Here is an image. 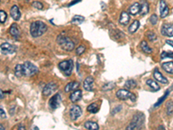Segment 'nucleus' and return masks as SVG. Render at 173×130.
<instances>
[{
  "label": "nucleus",
  "instance_id": "1",
  "mask_svg": "<svg viewBox=\"0 0 173 130\" xmlns=\"http://www.w3.org/2000/svg\"><path fill=\"white\" fill-rule=\"evenodd\" d=\"M47 29H48V26L45 23L42 21H35L30 24L29 32H30V35L36 38L43 36L47 31Z\"/></svg>",
  "mask_w": 173,
  "mask_h": 130
},
{
  "label": "nucleus",
  "instance_id": "2",
  "mask_svg": "<svg viewBox=\"0 0 173 130\" xmlns=\"http://www.w3.org/2000/svg\"><path fill=\"white\" fill-rule=\"evenodd\" d=\"M21 72L23 76H32L39 72L38 68L30 62H25L21 64Z\"/></svg>",
  "mask_w": 173,
  "mask_h": 130
},
{
  "label": "nucleus",
  "instance_id": "3",
  "mask_svg": "<svg viewBox=\"0 0 173 130\" xmlns=\"http://www.w3.org/2000/svg\"><path fill=\"white\" fill-rule=\"evenodd\" d=\"M57 43L62 47V50L66 51H72L75 49V43L67 37L60 35L57 37Z\"/></svg>",
  "mask_w": 173,
  "mask_h": 130
},
{
  "label": "nucleus",
  "instance_id": "4",
  "mask_svg": "<svg viewBox=\"0 0 173 130\" xmlns=\"http://www.w3.org/2000/svg\"><path fill=\"white\" fill-rule=\"evenodd\" d=\"M144 120L145 116L143 114H137L136 116H133L132 120L131 121L130 124L126 127V130H135L136 128L140 129L144 123Z\"/></svg>",
  "mask_w": 173,
  "mask_h": 130
},
{
  "label": "nucleus",
  "instance_id": "5",
  "mask_svg": "<svg viewBox=\"0 0 173 130\" xmlns=\"http://www.w3.org/2000/svg\"><path fill=\"white\" fill-rule=\"evenodd\" d=\"M58 68L64 73L65 76H69L72 74V72H73L74 62H73V60H71V59L66 60V61H62V62H59Z\"/></svg>",
  "mask_w": 173,
  "mask_h": 130
},
{
  "label": "nucleus",
  "instance_id": "6",
  "mask_svg": "<svg viewBox=\"0 0 173 130\" xmlns=\"http://www.w3.org/2000/svg\"><path fill=\"white\" fill-rule=\"evenodd\" d=\"M116 96L119 100L122 101H126V100H131L132 102L136 101V95L129 91L128 89H119L116 93Z\"/></svg>",
  "mask_w": 173,
  "mask_h": 130
},
{
  "label": "nucleus",
  "instance_id": "7",
  "mask_svg": "<svg viewBox=\"0 0 173 130\" xmlns=\"http://www.w3.org/2000/svg\"><path fill=\"white\" fill-rule=\"evenodd\" d=\"M58 89V85L55 82H50L48 84H46L43 89V94L45 96L50 95L52 93H54L56 89Z\"/></svg>",
  "mask_w": 173,
  "mask_h": 130
},
{
  "label": "nucleus",
  "instance_id": "8",
  "mask_svg": "<svg viewBox=\"0 0 173 130\" xmlns=\"http://www.w3.org/2000/svg\"><path fill=\"white\" fill-rule=\"evenodd\" d=\"M82 114V110L80 106L78 105H73L69 110V115H70V117L72 119V121H75L77 120Z\"/></svg>",
  "mask_w": 173,
  "mask_h": 130
},
{
  "label": "nucleus",
  "instance_id": "9",
  "mask_svg": "<svg viewBox=\"0 0 173 130\" xmlns=\"http://www.w3.org/2000/svg\"><path fill=\"white\" fill-rule=\"evenodd\" d=\"M0 48H1L2 52L4 54H14L16 51V47L15 45H12L9 43H3L1 45H0Z\"/></svg>",
  "mask_w": 173,
  "mask_h": 130
},
{
  "label": "nucleus",
  "instance_id": "10",
  "mask_svg": "<svg viewBox=\"0 0 173 130\" xmlns=\"http://www.w3.org/2000/svg\"><path fill=\"white\" fill-rule=\"evenodd\" d=\"M49 107L52 109H56L60 107L61 105V95L60 94H56L50 98L48 102Z\"/></svg>",
  "mask_w": 173,
  "mask_h": 130
},
{
  "label": "nucleus",
  "instance_id": "11",
  "mask_svg": "<svg viewBox=\"0 0 173 130\" xmlns=\"http://www.w3.org/2000/svg\"><path fill=\"white\" fill-rule=\"evenodd\" d=\"M161 34L165 37H172L173 36V25L172 24H164L161 28Z\"/></svg>",
  "mask_w": 173,
  "mask_h": 130
},
{
  "label": "nucleus",
  "instance_id": "12",
  "mask_svg": "<svg viewBox=\"0 0 173 130\" xmlns=\"http://www.w3.org/2000/svg\"><path fill=\"white\" fill-rule=\"evenodd\" d=\"M153 76H154V78L156 79V81H157V82H159V83H163V84H167V83H169L168 79H167L165 76H164L163 74H162L161 72H159V70L158 69H156V70H154V72H153Z\"/></svg>",
  "mask_w": 173,
  "mask_h": 130
},
{
  "label": "nucleus",
  "instance_id": "13",
  "mask_svg": "<svg viewBox=\"0 0 173 130\" xmlns=\"http://www.w3.org/2000/svg\"><path fill=\"white\" fill-rule=\"evenodd\" d=\"M94 78L92 76H88L83 82V88L84 89H86L87 91H93L94 90Z\"/></svg>",
  "mask_w": 173,
  "mask_h": 130
},
{
  "label": "nucleus",
  "instance_id": "14",
  "mask_svg": "<svg viewBox=\"0 0 173 130\" xmlns=\"http://www.w3.org/2000/svg\"><path fill=\"white\" fill-rule=\"evenodd\" d=\"M10 34L15 37V38H19L21 36V29L16 24H12L10 28Z\"/></svg>",
  "mask_w": 173,
  "mask_h": 130
},
{
  "label": "nucleus",
  "instance_id": "15",
  "mask_svg": "<svg viewBox=\"0 0 173 130\" xmlns=\"http://www.w3.org/2000/svg\"><path fill=\"white\" fill-rule=\"evenodd\" d=\"M82 98V91L81 89H75L69 95V99L72 102H77Z\"/></svg>",
  "mask_w": 173,
  "mask_h": 130
},
{
  "label": "nucleus",
  "instance_id": "16",
  "mask_svg": "<svg viewBox=\"0 0 173 130\" xmlns=\"http://www.w3.org/2000/svg\"><path fill=\"white\" fill-rule=\"evenodd\" d=\"M159 8H160V17L162 18H166L167 16L169 15V8L166 5V3L164 1V0H160V4H159Z\"/></svg>",
  "mask_w": 173,
  "mask_h": 130
},
{
  "label": "nucleus",
  "instance_id": "17",
  "mask_svg": "<svg viewBox=\"0 0 173 130\" xmlns=\"http://www.w3.org/2000/svg\"><path fill=\"white\" fill-rule=\"evenodd\" d=\"M131 17L130 15L128 14V12L126 11H122L119 16V23L121 25H127L128 23L130 22Z\"/></svg>",
  "mask_w": 173,
  "mask_h": 130
},
{
  "label": "nucleus",
  "instance_id": "18",
  "mask_svg": "<svg viewBox=\"0 0 173 130\" xmlns=\"http://www.w3.org/2000/svg\"><path fill=\"white\" fill-rule=\"evenodd\" d=\"M10 16L15 21H18L21 18V11L17 5H13L10 9Z\"/></svg>",
  "mask_w": 173,
  "mask_h": 130
},
{
  "label": "nucleus",
  "instance_id": "19",
  "mask_svg": "<svg viewBox=\"0 0 173 130\" xmlns=\"http://www.w3.org/2000/svg\"><path fill=\"white\" fill-rule=\"evenodd\" d=\"M80 86V83L78 82H70L69 83H67L65 87V92L68 93V92H72L75 89H78Z\"/></svg>",
  "mask_w": 173,
  "mask_h": 130
},
{
  "label": "nucleus",
  "instance_id": "20",
  "mask_svg": "<svg viewBox=\"0 0 173 130\" xmlns=\"http://www.w3.org/2000/svg\"><path fill=\"white\" fill-rule=\"evenodd\" d=\"M150 11V6H149V4L145 1V0H143L142 1V4L140 5V13L142 15V16H145Z\"/></svg>",
  "mask_w": 173,
  "mask_h": 130
},
{
  "label": "nucleus",
  "instance_id": "21",
  "mask_svg": "<svg viewBox=\"0 0 173 130\" xmlns=\"http://www.w3.org/2000/svg\"><path fill=\"white\" fill-rule=\"evenodd\" d=\"M140 5L138 3H135L133 5H132L129 9H128V14H131L132 16L137 15L138 13H140Z\"/></svg>",
  "mask_w": 173,
  "mask_h": 130
},
{
  "label": "nucleus",
  "instance_id": "22",
  "mask_svg": "<svg viewBox=\"0 0 173 130\" xmlns=\"http://www.w3.org/2000/svg\"><path fill=\"white\" fill-rule=\"evenodd\" d=\"M162 68H163V70H164L165 72H167V73L172 75V74H173V62L170 61V62H164V63L162 64Z\"/></svg>",
  "mask_w": 173,
  "mask_h": 130
},
{
  "label": "nucleus",
  "instance_id": "23",
  "mask_svg": "<svg viewBox=\"0 0 173 130\" xmlns=\"http://www.w3.org/2000/svg\"><path fill=\"white\" fill-rule=\"evenodd\" d=\"M84 127L88 130H99V125L96 122L92 121H86L84 124Z\"/></svg>",
  "mask_w": 173,
  "mask_h": 130
},
{
  "label": "nucleus",
  "instance_id": "24",
  "mask_svg": "<svg viewBox=\"0 0 173 130\" xmlns=\"http://www.w3.org/2000/svg\"><path fill=\"white\" fill-rule=\"evenodd\" d=\"M146 84L149 86V88H151L152 90H154V91H158V90H159L160 89V87H159V85L157 83V82H156V81H154V80H151V79H148L147 81H146Z\"/></svg>",
  "mask_w": 173,
  "mask_h": 130
},
{
  "label": "nucleus",
  "instance_id": "25",
  "mask_svg": "<svg viewBox=\"0 0 173 130\" xmlns=\"http://www.w3.org/2000/svg\"><path fill=\"white\" fill-rule=\"evenodd\" d=\"M140 21H138V20H135L133 21L132 24H131V25L129 26L128 28V31L130 32V33H134V32H136L138 30V29L140 28Z\"/></svg>",
  "mask_w": 173,
  "mask_h": 130
},
{
  "label": "nucleus",
  "instance_id": "26",
  "mask_svg": "<svg viewBox=\"0 0 173 130\" xmlns=\"http://www.w3.org/2000/svg\"><path fill=\"white\" fill-rule=\"evenodd\" d=\"M140 47L142 49V51L146 53V54H151L152 53V50H151V48L147 44V42L146 41H142L140 43Z\"/></svg>",
  "mask_w": 173,
  "mask_h": 130
},
{
  "label": "nucleus",
  "instance_id": "27",
  "mask_svg": "<svg viewBox=\"0 0 173 130\" xmlns=\"http://www.w3.org/2000/svg\"><path fill=\"white\" fill-rule=\"evenodd\" d=\"M136 86H137V82L132 79H130L125 83V87L128 89H132L136 88Z\"/></svg>",
  "mask_w": 173,
  "mask_h": 130
},
{
  "label": "nucleus",
  "instance_id": "28",
  "mask_svg": "<svg viewBox=\"0 0 173 130\" xmlns=\"http://www.w3.org/2000/svg\"><path fill=\"white\" fill-rule=\"evenodd\" d=\"M84 20H85V18L82 17V16L75 15V17L73 18V19H72V24H80L83 23Z\"/></svg>",
  "mask_w": 173,
  "mask_h": 130
},
{
  "label": "nucleus",
  "instance_id": "29",
  "mask_svg": "<svg viewBox=\"0 0 173 130\" xmlns=\"http://www.w3.org/2000/svg\"><path fill=\"white\" fill-rule=\"evenodd\" d=\"M87 110H88V112H90V113H92V114H95V113H97L99 111V108H98L96 103H91L90 105H88Z\"/></svg>",
  "mask_w": 173,
  "mask_h": 130
},
{
  "label": "nucleus",
  "instance_id": "30",
  "mask_svg": "<svg viewBox=\"0 0 173 130\" xmlns=\"http://www.w3.org/2000/svg\"><path fill=\"white\" fill-rule=\"evenodd\" d=\"M169 92H170V90H167L166 92H165V94L161 97V98H159V100L155 103V105H154V107L155 108H157V107H159V105H161L162 103H163V102L167 98V96H168V95H169Z\"/></svg>",
  "mask_w": 173,
  "mask_h": 130
},
{
  "label": "nucleus",
  "instance_id": "31",
  "mask_svg": "<svg viewBox=\"0 0 173 130\" xmlns=\"http://www.w3.org/2000/svg\"><path fill=\"white\" fill-rule=\"evenodd\" d=\"M115 87V83L113 82H110L108 83H106L105 85L102 86V90L103 91H108V90H112L113 88Z\"/></svg>",
  "mask_w": 173,
  "mask_h": 130
},
{
  "label": "nucleus",
  "instance_id": "32",
  "mask_svg": "<svg viewBox=\"0 0 173 130\" xmlns=\"http://www.w3.org/2000/svg\"><path fill=\"white\" fill-rule=\"evenodd\" d=\"M146 37H147L148 39H149L150 41H151V42H154V41L157 40V35H156L154 32L151 31V30H149V31L146 32Z\"/></svg>",
  "mask_w": 173,
  "mask_h": 130
},
{
  "label": "nucleus",
  "instance_id": "33",
  "mask_svg": "<svg viewBox=\"0 0 173 130\" xmlns=\"http://www.w3.org/2000/svg\"><path fill=\"white\" fill-rule=\"evenodd\" d=\"M172 107H173V102L170 101L166 105V113L168 116H172V108H173Z\"/></svg>",
  "mask_w": 173,
  "mask_h": 130
},
{
  "label": "nucleus",
  "instance_id": "34",
  "mask_svg": "<svg viewBox=\"0 0 173 130\" xmlns=\"http://www.w3.org/2000/svg\"><path fill=\"white\" fill-rule=\"evenodd\" d=\"M7 19V14L5 11L0 10V23L4 24Z\"/></svg>",
  "mask_w": 173,
  "mask_h": 130
},
{
  "label": "nucleus",
  "instance_id": "35",
  "mask_svg": "<svg viewBox=\"0 0 173 130\" xmlns=\"http://www.w3.org/2000/svg\"><path fill=\"white\" fill-rule=\"evenodd\" d=\"M173 56V53L172 51H163V53L161 54V58L162 59H165V58H172Z\"/></svg>",
  "mask_w": 173,
  "mask_h": 130
},
{
  "label": "nucleus",
  "instance_id": "36",
  "mask_svg": "<svg viewBox=\"0 0 173 130\" xmlns=\"http://www.w3.org/2000/svg\"><path fill=\"white\" fill-rule=\"evenodd\" d=\"M86 51V47L84 45H80L77 49H76V55L77 56H81Z\"/></svg>",
  "mask_w": 173,
  "mask_h": 130
},
{
  "label": "nucleus",
  "instance_id": "37",
  "mask_svg": "<svg viewBox=\"0 0 173 130\" xmlns=\"http://www.w3.org/2000/svg\"><path fill=\"white\" fill-rule=\"evenodd\" d=\"M150 22H151V24L152 25L157 24V23H158V16L156 14H152L151 16V18H150Z\"/></svg>",
  "mask_w": 173,
  "mask_h": 130
},
{
  "label": "nucleus",
  "instance_id": "38",
  "mask_svg": "<svg viewBox=\"0 0 173 130\" xmlns=\"http://www.w3.org/2000/svg\"><path fill=\"white\" fill-rule=\"evenodd\" d=\"M32 6H33L34 8H36V9H38V10H43V4H42L41 2H39V1H35V2H33V3H32Z\"/></svg>",
  "mask_w": 173,
  "mask_h": 130
},
{
  "label": "nucleus",
  "instance_id": "39",
  "mask_svg": "<svg viewBox=\"0 0 173 130\" xmlns=\"http://www.w3.org/2000/svg\"><path fill=\"white\" fill-rule=\"evenodd\" d=\"M113 38H121L124 37V34L122 33V32H120L119 30H114V35L113 36Z\"/></svg>",
  "mask_w": 173,
  "mask_h": 130
},
{
  "label": "nucleus",
  "instance_id": "40",
  "mask_svg": "<svg viewBox=\"0 0 173 130\" xmlns=\"http://www.w3.org/2000/svg\"><path fill=\"white\" fill-rule=\"evenodd\" d=\"M121 108H121V106H117V107L115 108V109H113V110L112 111V114H113V115H115L117 112H119V111L121 110Z\"/></svg>",
  "mask_w": 173,
  "mask_h": 130
},
{
  "label": "nucleus",
  "instance_id": "41",
  "mask_svg": "<svg viewBox=\"0 0 173 130\" xmlns=\"http://www.w3.org/2000/svg\"><path fill=\"white\" fill-rule=\"evenodd\" d=\"M0 116L2 118H6V114L4 111V109H2V108H0Z\"/></svg>",
  "mask_w": 173,
  "mask_h": 130
},
{
  "label": "nucleus",
  "instance_id": "42",
  "mask_svg": "<svg viewBox=\"0 0 173 130\" xmlns=\"http://www.w3.org/2000/svg\"><path fill=\"white\" fill-rule=\"evenodd\" d=\"M4 97H5V94L2 91V89H0V99H3Z\"/></svg>",
  "mask_w": 173,
  "mask_h": 130
},
{
  "label": "nucleus",
  "instance_id": "43",
  "mask_svg": "<svg viewBox=\"0 0 173 130\" xmlns=\"http://www.w3.org/2000/svg\"><path fill=\"white\" fill-rule=\"evenodd\" d=\"M166 43L169 44V45H170L171 47L173 46V42H172V40H166Z\"/></svg>",
  "mask_w": 173,
  "mask_h": 130
},
{
  "label": "nucleus",
  "instance_id": "44",
  "mask_svg": "<svg viewBox=\"0 0 173 130\" xmlns=\"http://www.w3.org/2000/svg\"><path fill=\"white\" fill-rule=\"evenodd\" d=\"M80 1H81V0H75V1H73L71 4H69L68 6H71L72 5H75V4H77V2H80Z\"/></svg>",
  "mask_w": 173,
  "mask_h": 130
},
{
  "label": "nucleus",
  "instance_id": "45",
  "mask_svg": "<svg viewBox=\"0 0 173 130\" xmlns=\"http://www.w3.org/2000/svg\"><path fill=\"white\" fill-rule=\"evenodd\" d=\"M17 130H25V127L23 126V125H20L19 127H18V129H17Z\"/></svg>",
  "mask_w": 173,
  "mask_h": 130
},
{
  "label": "nucleus",
  "instance_id": "46",
  "mask_svg": "<svg viewBox=\"0 0 173 130\" xmlns=\"http://www.w3.org/2000/svg\"><path fill=\"white\" fill-rule=\"evenodd\" d=\"M0 130H5V127L3 124L0 123Z\"/></svg>",
  "mask_w": 173,
  "mask_h": 130
},
{
  "label": "nucleus",
  "instance_id": "47",
  "mask_svg": "<svg viewBox=\"0 0 173 130\" xmlns=\"http://www.w3.org/2000/svg\"><path fill=\"white\" fill-rule=\"evenodd\" d=\"M158 130H165V128H164V126H159V127H158Z\"/></svg>",
  "mask_w": 173,
  "mask_h": 130
},
{
  "label": "nucleus",
  "instance_id": "48",
  "mask_svg": "<svg viewBox=\"0 0 173 130\" xmlns=\"http://www.w3.org/2000/svg\"><path fill=\"white\" fill-rule=\"evenodd\" d=\"M31 130H39V128H38L37 127L35 126V127H32V129H31Z\"/></svg>",
  "mask_w": 173,
  "mask_h": 130
},
{
  "label": "nucleus",
  "instance_id": "49",
  "mask_svg": "<svg viewBox=\"0 0 173 130\" xmlns=\"http://www.w3.org/2000/svg\"><path fill=\"white\" fill-rule=\"evenodd\" d=\"M0 1H1V0H0Z\"/></svg>",
  "mask_w": 173,
  "mask_h": 130
}]
</instances>
